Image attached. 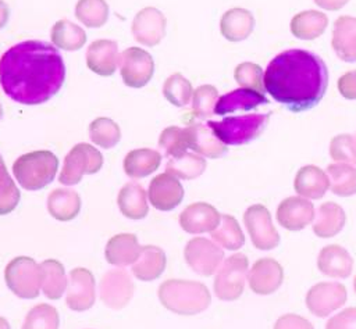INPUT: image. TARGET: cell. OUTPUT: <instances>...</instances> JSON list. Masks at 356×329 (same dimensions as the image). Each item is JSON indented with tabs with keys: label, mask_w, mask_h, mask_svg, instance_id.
I'll return each instance as SVG.
<instances>
[{
	"label": "cell",
	"mask_w": 356,
	"mask_h": 329,
	"mask_svg": "<svg viewBox=\"0 0 356 329\" xmlns=\"http://www.w3.org/2000/svg\"><path fill=\"white\" fill-rule=\"evenodd\" d=\"M65 79L63 57L42 40H25L6 50L0 58V85L14 101L36 106L58 93Z\"/></svg>",
	"instance_id": "cell-1"
},
{
	"label": "cell",
	"mask_w": 356,
	"mask_h": 329,
	"mask_svg": "<svg viewBox=\"0 0 356 329\" xmlns=\"http://www.w3.org/2000/svg\"><path fill=\"white\" fill-rule=\"evenodd\" d=\"M327 86L325 62L317 54L302 49L280 53L264 71V90L292 112L316 107Z\"/></svg>",
	"instance_id": "cell-2"
},
{
	"label": "cell",
	"mask_w": 356,
	"mask_h": 329,
	"mask_svg": "<svg viewBox=\"0 0 356 329\" xmlns=\"http://www.w3.org/2000/svg\"><path fill=\"white\" fill-rule=\"evenodd\" d=\"M163 307L178 315H196L211 303V294L206 285L195 280L167 279L157 290Z\"/></svg>",
	"instance_id": "cell-3"
},
{
	"label": "cell",
	"mask_w": 356,
	"mask_h": 329,
	"mask_svg": "<svg viewBox=\"0 0 356 329\" xmlns=\"http://www.w3.org/2000/svg\"><path fill=\"white\" fill-rule=\"evenodd\" d=\"M57 157L49 150H36L19 155L13 164V174L21 187L39 190L47 186L56 176Z\"/></svg>",
	"instance_id": "cell-4"
},
{
	"label": "cell",
	"mask_w": 356,
	"mask_h": 329,
	"mask_svg": "<svg viewBox=\"0 0 356 329\" xmlns=\"http://www.w3.org/2000/svg\"><path fill=\"white\" fill-rule=\"evenodd\" d=\"M270 115L271 112L228 117L221 121H209L207 125L224 144L241 146L260 136L268 124Z\"/></svg>",
	"instance_id": "cell-5"
},
{
	"label": "cell",
	"mask_w": 356,
	"mask_h": 329,
	"mask_svg": "<svg viewBox=\"0 0 356 329\" xmlns=\"http://www.w3.org/2000/svg\"><path fill=\"white\" fill-rule=\"evenodd\" d=\"M4 279L8 289L21 298H35L39 296V290L43 282L42 267L31 257L13 258L6 269Z\"/></svg>",
	"instance_id": "cell-6"
},
{
	"label": "cell",
	"mask_w": 356,
	"mask_h": 329,
	"mask_svg": "<svg viewBox=\"0 0 356 329\" xmlns=\"http://www.w3.org/2000/svg\"><path fill=\"white\" fill-rule=\"evenodd\" d=\"M249 261L242 253H235L221 262L214 278V293L220 300L234 301L239 298L248 279Z\"/></svg>",
	"instance_id": "cell-7"
},
{
	"label": "cell",
	"mask_w": 356,
	"mask_h": 329,
	"mask_svg": "<svg viewBox=\"0 0 356 329\" xmlns=\"http://www.w3.org/2000/svg\"><path fill=\"white\" fill-rule=\"evenodd\" d=\"M102 165L103 155L97 149L88 143H78L65 155L58 180L67 186L76 185L83 175L99 172Z\"/></svg>",
	"instance_id": "cell-8"
},
{
	"label": "cell",
	"mask_w": 356,
	"mask_h": 329,
	"mask_svg": "<svg viewBox=\"0 0 356 329\" xmlns=\"http://www.w3.org/2000/svg\"><path fill=\"white\" fill-rule=\"evenodd\" d=\"M245 228L257 250H273L280 244V235L273 225L270 211L261 204L250 205L243 214Z\"/></svg>",
	"instance_id": "cell-9"
},
{
	"label": "cell",
	"mask_w": 356,
	"mask_h": 329,
	"mask_svg": "<svg viewBox=\"0 0 356 329\" xmlns=\"http://www.w3.org/2000/svg\"><path fill=\"white\" fill-rule=\"evenodd\" d=\"M120 74L128 87L139 89L149 83L154 72L153 57L140 47H128L120 54Z\"/></svg>",
	"instance_id": "cell-10"
},
{
	"label": "cell",
	"mask_w": 356,
	"mask_h": 329,
	"mask_svg": "<svg viewBox=\"0 0 356 329\" xmlns=\"http://www.w3.org/2000/svg\"><path fill=\"white\" fill-rule=\"evenodd\" d=\"M186 264L199 275H213L224 260L222 248L213 240L206 237L191 239L184 250Z\"/></svg>",
	"instance_id": "cell-11"
},
{
	"label": "cell",
	"mask_w": 356,
	"mask_h": 329,
	"mask_svg": "<svg viewBox=\"0 0 356 329\" xmlns=\"http://www.w3.org/2000/svg\"><path fill=\"white\" fill-rule=\"evenodd\" d=\"M348 300L346 287L339 282H320L312 286L306 294L307 310L318 317H328L332 311L341 308Z\"/></svg>",
	"instance_id": "cell-12"
},
{
	"label": "cell",
	"mask_w": 356,
	"mask_h": 329,
	"mask_svg": "<svg viewBox=\"0 0 356 329\" xmlns=\"http://www.w3.org/2000/svg\"><path fill=\"white\" fill-rule=\"evenodd\" d=\"M134 290L131 275L121 268L107 271L99 283L100 300L113 310L124 308L132 298Z\"/></svg>",
	"instance_id": "cell-13"
},
{
	"label": "cell",
	"mask_w": 356,
	"mask_h": 329,
	"mask_svg": "<svg viewBox=\"0 0 356 329\" xmlns=\"http://www.w3.org/2000/svg\"><path fill=\"white\" fill-rule=\"evenodd\" d=\"M165 15L156 7L142 8L132 21V35L139 44L153 47L161 42L165 35Z\"/></svg>",
	"instance_id": "cell-14"
},
{
	"label": "cell",
	"mask_w": 356,
	"mask_h": 329,
	"mask_svg": "<svg viewBox=\"0 0 356 329\" xmlns=\"http://www.w3.org/2000/svg\"><path fill=\"white\" fill-rule=\"evenodd\" d=\"M96 300L95 278L86 268H74L70 272L65 303L72 311H86L93 307Z\"/></svg>",
	"instance_id": "cell-15"
},
{
	"label": "cell",
	"mask_w": 356,
	"mask_h": 329,
	"mask_svg": "<svg viewBox=\"0 0 356 329\" xmlns=\"http://www.w3.org/2000/svg\"><path fill=\"white\" fill-rule=\"evenodd\" d=\"M314 217V205L309 199L300 196H291L284 199L280 203L275 214L278 223L286 230L292 232L305 229L309 223H312Z\"/></svg>",
	"instance_id": "cell-16"
},
{
	"label": "cell",
	"mask_w": 356,
	"mask_h": 329,
	"mask_svg": "<svg viewBox=\"0 0 356 329\" xmlns=\"http://www.w3.org/2000/svg\"><path fill=\"white\" fill-rule=\"evenodd\" d=\"M147 199L156 210L170 211L181 204L184 199V187L177 176L164 172L156 175L150 180Z\"/></svg>",
	"instance_id": "cell-17"
},
{
	"label": "cell",
	"mask_w": 356,
	"mask_h": 329,
	"mask_svg": "<svg viewBox=\"0 0 356 329\" xmlns=\"http://www.w3.org/2000/svg\"><path fill=\"white\" fill-rule=\"evenodd\" d=\"M284 280V269L274 258L257 260L248 272V283L253 293L267 296L278 290Z\"/></svg>",
	"instance_id": "cell-18"
},
{
	"label": "cell",
	"mask_w": 356,
	"mask_h": 329,
	"mask_svg": "<svg viewBox=\"0 0 356 329\" xmlns=\"http://www.w3.org/2000/svg\"><path fill=\"white\" fill-rule=\"evenodd\" d=\"M118 61V44L114 40L97 39L86 50L88 68L100 76H111L117 69Z\"/></svg>",
	"instance_id": "cell-19"
},
{
	"label": "cell",
	"mask_w": 356,
	"mask_h": 329,
	"mask_svg": "<svg viewBox=\"0 0 356 329\" xmlns=\"http://www.w3.org/2000/svg\"><path fill=\"white\" fill-rule=\"evenodd\" d=\"M221 221V214L209 203L189 204L179 214V225L188 233H204L214 230Z\"/></svg>",
	"instance_id": "cell-20"
},
{
	"label": "cell",
	"mask_w": 356,
	"mask_h": 329,
	"mask_svg": "<svg viewBox=\"0 0 356 329\" xmlns=\"http://www.w3.org/2000/svg\"><path fill=\"white\" fill-rule=\"evenodd\" d=\"M188 147L196 154L209 158H218L227 153V144H224L209 125L192 124L185 128Z\"/></svg>",
	"instance_id": "cell-21"
},
{
	"label": "cell",
	"mask_w": 356,
	"mask_h": 329,
	"mask_svg": "<svg viewBox=\"0 0 356 329\" xmlns=\"http://www.w3.org/2000/svg\"><path fill=\"white\" fill-rule=\"evenodd\" d=\"M261 104H268L264 93L248 87H239L218 97L214 107V114L225 115L235 111H249Z\"/></svg>",
	"instance_id": "cell-22"
},
{
	"label": "cell",
	"mask_w": 356,
	"mask_h": 329,
	"mask_svg": "<svg viewBox=\"0 0 356 329\" xmlns=\"http://www.w3.org/2000/svg\"><path fill=\"white\" fill-rule=\"evenodd\" d=\"M293 187L300 197L318 200L330 189V178L321 168L316 165H305L296 172Z\"/></svg>",
	"instance_id": "cell-23"
},
{
	"label": "cell",
	"mask_w": 356,
	"mask_h": 329,
	"mask_svg": "<svg viewBox=\"0 0 356 329\" xmlns=\"http://www.w3.org/2000/svg\"><path fill=\"white\" fill-rule=\"evenodd\" d=\"M317 267L330 278H348L353 269V260L342 246L328 244L320 250Z\"/></svg>",
	"instance_id": "cell-24"
},
{
	"label": "cell",
	"mask_w": 356,
	"mask_h": 329,
	"mask_svg": "<svg viewBox=\"0 0 356 329\" xmlns=\"http://www.w3.org/2000/svg\"><path fill=\"white\" fill-rule=\"evenodd\" d=\"M142 251L138 239L134 233H118L113 236L104 250L106 261L115 267L132 265Z\"/></svg>",
	"instance_id": "cell-25"
},
{
	"label": "cell",
	"mask_w": 356,
	"mask_h": 329,
	"mask_svg": "<svg viewBox=\"0 0 356 329\" xmlns=\"http://www.w3.org/2000/svg\"><path fill=\"white\" fill-rule=\"evenodd\" d=\"M331 44L337 56L346 62L356 61V18L339 17L332 29Z\"/></svg>",
	"instance_id": "cell-26"
},
{
	"label": "cell",
	"mask_w": 356,
	"mask_h": 329,
	"mask_svg": "<svg viewBox=\"0 0 356 329\" xmlns=\"http://www.w3.org/2000/svg\"><path fill=\"white\" fill-rule=\"evenodd\" d=\"M254 28L253 14L241 7L229 8L220 19L221 35L229 42H242L250 36Z\"/></svg>",
	"instance_id": "cell-27"
},
{
	"label": "cell",
	"mask_w": 356,
	"mask_h": 329,
	"mask_svg": "<svg viewBox=\"0 0 356 329\" xmlns=\"http://www.w3.org/2000/svg\"><path fill=\"white\" fill-rule=\"evenodd\" d=\"M346 222V214L343 208L334 203V201H327L323 203L318 210L317 215L314 217V223H313V232L316 236L327 239L338 235Z\"/></svg>",
	"instance_id": "cell-28"
},
{
	"label": "cell",
	"mask_w": 356,
	"mask_h": 329,
	"mask_svg": "<svg viewBox=\"0 0 356 329\" xmlns=\"http://www.w3.org/2000/svg\"><path fill=\"white\" fill-rule=\"evenodd\" d=\"M165 269L164 251L152 244L142 246V251L138 260L132 264V275L143 282L157 279Z\"/></svg>",
	"instance_id": "cell-29"
},
{
	"label": "cell",
	"mask_w": 356,
	"mask_h": 329,
	"mask_svg": "<svg viewBox=\"0 0 356 329\" xmlns=\"http://www.w3.org/2000/svg\"><path fill=\"white\" fill-rule=\"evenodd\" d=\"M147 193L143 186L136 182L124 185L118 193L117 203L121 214L129 219H142L147 215Z\"/></svg>",
	"instance_id": "cell-30"
},
{
	"label": "cell",
	"mask_w": 356,
	"mask_h": 329,
	"mask_svg": "<svg viewBox=\"0 0 356 329\" xmlns=\"http://www.w3.org/2000/svg\"><path fill=\"white\" fill-rule=\"evenodd\" d=\"M47 211L57 221H71L81 211V197L71 189H54L47 196Z\"/></svg>",
	"instance_id": "cell-31"
},
{
	"label": "cell",
	"mask_w": 356,
	"mask_h": 329,
	"mask_svg": "<svg viewBox=\"0 0 356 329\" xmlns=\"http://www.w3.org/2000/svg\"><path fill=\"white\" fill-rule=\"evenodd\" d=\"M328 25V18L321 11L306 10L296 14L291 21V32L302 40H313L321 36Z\"/></svg>",
	"instance_id": "cell-32"
},
{
	"label": "cell",
	"mask_w": 356,
	"mask_h": 329,
	"mask_svg": "<svg viewBox=\"0 0 356 329\" xmlns=\"http://www.w3.org/2000/svg\"><path fill=\"white\" fill-rule=\"evenodd\" d=\"M161 162V154L152 149L131 150L124 158V171L129 178L140 179L154 172Z\"/></svg>",
	"instance_id": "cell-33"
},
{
	"label": "cell",
	"mask_w": 356,
	"mask_h": 329,
	"mask_svg": "<svg viewBox=\"0 0 356 329\" xmlns=\"http://www.w3.org/2000/svg\"><path fill=\"white\" fill-rule=\"evenodd\" d=\"M50 37L53 44L67 51L79 50L86 43L85 31L68 19L57 21L51 28Z\"/></svg>",
	"instance_id": "cell-34"
},
{
	"label": "cell",
	"mask_w": 356,
	"mask_h": 329,
	"mask_svg": "<svg viewBox=\"0 0 356 329\" xmlns=\"http://www.w3.org/2000/svg\"><path fill=\"white\" fill-rule=\"evenodd\" d=\"M330 189L339 197L356 194V168L345 162H334L327 167Z\"/></svg>",
	"instance_id": "cell-35"
},
{
	"label": "cell",
	"mask_w": 356,
	"mask_h": 329,
	"mask_svg": "<svg viewBox=\"0 0 356 329\" xmlns=\"http://www.w3.org/2000/svg\"><path fill=\"white\" fill-rule=\"evenodd\" d=\"M40 267L43 271V294L50 300L60 298L68 286V279L65 276L63 264L57 260H44Z\"/></svg>",
	"instance_id": "cell-36"
},
{
	"label": "cell",
	"mask_w": 356,
	"mask_h": 329,
	"mask_svg": "<svg viewBox=\"0 0 356 329\" xmlns=\"http://www.w3.org/2000/svg\"><path fill=\"white\" fill-rule=\"evenodd\" d=\"M206 160L196 153H188L178 157H171L165 164V172L179 178V179H195L200 176L206 169Z\"/></svg>",
	"instance_id": "cell-37"
},
{
	"label": "cell",
	"mask_w": 356,
	"mask_h": 329,
	"mask_svg": "<svg viewBox=\"0 0 356 329\" xmlns=\"http://www.w3.org/2000/svg\"><path fill=\"white\" fill-rule=\"evenodd\" d=\"M210 235L213 242L225 250H239L245 243V235L238 221L228 214L221 215L218 226Z\"/></svg>",
	"instance_id": "cell-38"
},
{
	"label": "cell",
	"mask_w": 356,
	"mask_h": 329,
	"mask_svg": "<svg viewBox=\"0 0 356 329\" xmlns=\"http://www.w3.org/2000/svg\"><path fill=\"white\" fill-rule=\"evenodd\" d=\"M75 17L88 28H100L107 22L108 4L106 0H78Z\"/></svg>",
	"instance_id": "cell-39"
},
{
	"label": "cell",
	"mask_w": 356,
	"mask_h": 329,
	"mask_svg": "<svg viewBox=\"0 0 356 329\" xmlns=\"http://www.w3.org/2000/svg\"><path fill=\"white\" fill-rule=\"evenodd\" d=\"M89 137L95 144H97L103 149H111L120 142L121 129H120L118 124L114 122L113 119L100 117L90 122Z\"/></svg>",
	"instance_id": "cell-40"
},
{
	"label": "cell",
	"mask_w": 356,
	"mask_h": 329,
	"mask_svg": "<svg viewBox=\"0 0 356 329\" xmlns=\"http://www.w3.org/2000/svg\"><path fill=\"white\" fill-rule=\"evenodd\" d=\"M163 94L175 107L186 106L193 94L191 82L179 72L170 75L163 85Z\"/></svg>",
	"instance_id": "cell-41"
},
{
	"label": "cell",
	"mask_w": 356,
	"mask_h": 329,
	"mask_svg": "<svg viewBox=\"0 0 356 329\" xmlns=\"http://www.w3.org/2000/svg\"><path fill=\"white\" fill-rule=\"evenodd\" d=\"M60 317L57 310L46 303L32 307L21 329H58Z\"/></svg>",
	"instance_id": "cell-42"
},
{
	"label": "cell",
	"mask_w": 356,
	"mask_h": 329,
	"mask_svg": "<svg viewBox=\"0 0 356 329\" xmlns=\"http://www.w3.org/2000/svg\"><path fill=\"white\" fill-rule=\"evenodd\" d=\"M218 92L213 85H202L192 94V114L199 119H206L214 114Z\"/></svg>",
	"instance_id": "cell-43"
},
{
	"label": "cell",
	"mask_w": 356,
	"mask_h": 329,
	"mask_svg": "<svg viewBox=\"0 0 356 329\" xmlns=\"http://www.w3.org/2000/svg\"><path fill=\"white\" fill-rule=\"evenodd\" d=\"M21 193L7 172L6 164L0 154V215H6L15 210L19 203Z\"/></svg>",
	"instance_id": "cell-44"
},
{
	"label": "cell",
	"mask_w": 356,
	"mask_h": 329,
	"mask_svg": "<svg viewBox=\"0 0 356 329\" xmlns=\"http://www.w3.org/2000/svg\"><path fill=\"white\" fill-rule=\"evenodd\" d=\"M330 157L356 168V137L348 133L337 135L330 142Z\"/></svg>",
	"instance_id": "cell-45"
},
{
	"label": "cell",
	"mask_w": 356,
	"mask_h": 329,
	"mask_svg": "<svg viewBox=\"0 0 356 329\" xmlns=\"http://www.w3.org/2000/svg\"><path fill=\"white\" fill-rule=\"evenodd\" d=\"M159 146L170 158L184 154L186 149H189L185 129L179 126H167L159 136Z\"/></svg>",
	"instance_id": "cell-46"
},
{
	"label": "cell",
	"mask_w": 356,
	"mask_h": 329,
	"mask_svg": "<svg viewBox=\"0 0 356 329\" xmlns=\"http://www.w3.org/2000/svg\"><path fill=\"white\" fill-rule=\"evenodd\" d=\"M234 78L241 87L264 92V72L254 62H241L234 71Z\"/></svg>",
	"instance_id": "cell-47"
},
{
	"label": "cell",
	"mask_w": 356,
	"mask_h": 329,
	"mask_svg": "<svg viewBox=\"0 0 356 329\" xmlns=\"http://www.w3.org/2000/svg\"><path fill=\"white\" fill-rule=\"evenodd\" d=\"M325 329H356V307H349L331 317Z\"/></svg>",
	"instance_id": "cell-48"
},
{
	"label": "cell",
	"mask_w": 356,
	"mask_h": 329,
	"mask_svg": "<svg viewBox=\"0 0 356 329\" xmlns=\"http://www.w3.org/2000/svg\"><path fill=\"white\" fill-rule=\"evenodd\" d=\"M273 329H314V326L305 317L298 314H284L275 321Z\"/></svg>",
	"instance_id": "cell-49"
},
{
	"label": "cell",
	"mask_w": 356,
	"mask_h": 329,
	"mask_svg": "<svg viewBox=\"0 0 356 329\" xmlns=\"http://www.w3.org/2000/svg\"><path fill=\"white\" fill-rule=\"evenodd\" d=\"M338 90L348 100H356V71H349L338 79Z\"/></svg>",
	"instance_id": "cell-50"
},
{
	"label": "cell",
	"mask_w": 356,
	"mask_h": 329,
	"mask_svg": "<svg viewBox=\"0 0 356 329\" xmlns=\"http://www.w3.org/2000/svg\"><path fill=\"white\" fill-rule=\"evenodd\" d=\"M349 0H314V3L321 7L323 10L328 11H337L341 10Z\"/></svg>",
	"instance_id": "cell-51"
},
{
	"label": "cell",
	"mask_w": 356,
	"mask_h": 329,
	"mask_svg": "<svg viewBox=\"0 0 356 329\" xmlns=\"http://www.w3.org/2000/svg\"><path fill=\"white\" fill-rule=\"evenodd\" d=\"M8 17H10V8L3 0H0V29L6 26Z\"/></svg>",
	"instance_id": "cell-52"
},
{
	"label": "cell",
	"mask_w": 356,
	"mask_h": 329,
	"mask_svg": "<svg viewBox=\"0 0 356 329\" xmlns=\"http://www.w3.org/2000/svg\"><path fill=\"white\" fill-rule=\"evenodd\" d=\"M0 329H11V328H10V323H8L7 319L3 318V317H0Z\"/></svg>",
	"instance_id": "cell-53"
},
{
	"label": "cell",
	"mask_w": 356,
	"mask_h": 329,
	"mask_svg": "<svg viewBox=\"0 0 356 329\" xmlns=\"http://www.w3.org/2000/svg\"><path fill=\"white\" fill-rule=\"evenodd\" d=\"M353 290H355V293H356V276H355V279H353Z\"/></svg>",
	"instance_id": "cell-54"
},
{
	"label": "cell",
	"mask_w": 356,
	"mask_h": 329,
	"mask_svg": "<svg viewBox=\"0 0 356 329\" xmlns=\"http://www.w3.org/2000/svg\"><path fill=\"white\" fill-rule=\"evenodd\" d=\"M1 117H3V108H1V104H0V119H1Z\"/></svg>",
	"instance_id": "cell-55"
}]
</instances>
